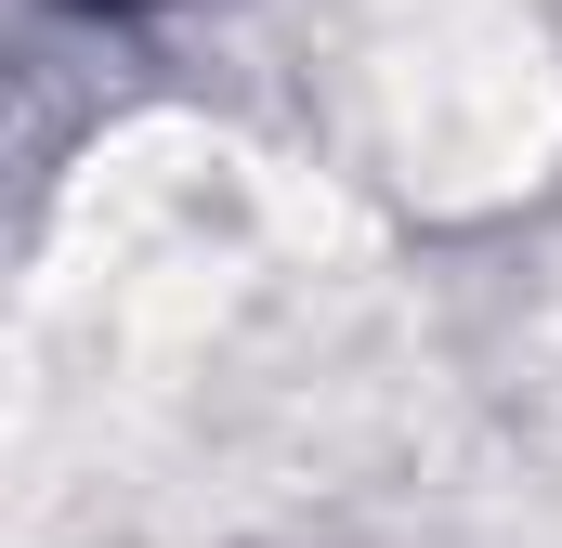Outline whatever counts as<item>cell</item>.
I'll return each mask as SVG.
<instances>
[{"label":"cell","instance_id":"cell-1","mask_svg":"<svg viewBox=\"0 0 562 548\" xmlns=\"http://www.w3.org/2000/svg\"><path fill=\"white\" fill-rule=\"evenodd\" d=\"M105 13H132V0H105Z\"/></svg>","mask_w":562,"mask_h":548}]
</instances>
